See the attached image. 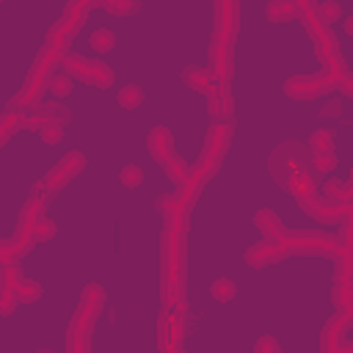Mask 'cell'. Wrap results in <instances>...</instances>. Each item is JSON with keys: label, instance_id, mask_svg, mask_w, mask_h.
<instances>
[{"label": "cell", "instance_id": "1", "mask_svg": "<svg viewBox=\"0 0 353 353\" xmlns=\"http://www.w3.org/2000/svg\"><path fill=\"white\" fill-rule=\"evenodd\" d=\"M185 218L188 212H165L163 232V295L165 303H182V254H185Z\"/></svg>", "mask_w": 353, "mask_h": 353}, {"label": "cell", "instance_id": "2", "mask_svg": "<svg viewBox=\"0 0 353 353\" xmlns=\"http://www.w3.org/2000/svg\"><path fill=\"white\" fill-rule=\"evenodd\" d=\"M61 55H63V52H61V50H55V47H50V44H44V47H41L39 58L33 61V66H30V72H28V77H25L22 91L8 102V113L22 116L25 110H33V108L44 99V91L50 88L52 69L61 63Z\"/></svg>", "mask_w": 353, "mask_h": 353}, {"label": "cell", "instance_id": "3", "mask_svg": "<svg viewBox=\"0 0 353 353\" xmlns=\"http://www.w3.org/2000/svg\"><path fill=\"white\" fill-rule=\"evenodd\" d=\"M149 152H152V157H154V163L179 185L185 176H188V168H185V163L174 154V138H171V132L165 130V127H154L152 132H149Z\"/></svg>", "mask_w": 353, "mask_h": 353}, {"label": "cell", "instance_id": "4", "mask_svg": "<svg viewBox=\"0 0 353 353\" xmlns=\"http://www.w3.org/2000/svg\"><path fill=\"white\" fill-rule=\"evenodd\" d=\"M61 66H63L72 77H77V80H83V83H91V85H97V88H110L113 80H116V74H113V69H110L108 63H102V61H88V58L74 55V52H63V55H61Z\"/></svg>", "mask_w": 353, "mask_h": 353}, {"label": "cell", "instance_id": "5", "mask_svg": "<svg viewBox=\"0 0 353 353\" xmlns=\"http://www.w3.org/2000/svg\"><path fill=\"white\" fill-rule=\"evenodd\" d=\"M336 85H347V80H339L336 74H331L328 69L320 72V74H295L284 83V91L298 99V102H306V99H314L320 94H328L334 91Z\"/></svg>", "mask_w": 353, "mask_h": 353}, {"label": "cell", "instance_id": "6", "mask_svg": "<svg viewBox=\"0 0 353 353\" xmlns=\"http://www.w3.org/2000/svg\"><path fill=\"white\" fill-rule=\"evenodd\" d=\"M91 6H94V3H72V6H66L63 17L50 28V33H47V44L63 52V47L72 41V36L77 33V28H80V22H83V14H85Z\"/></svg>", "mask_w": 353, "mask_h": 353}, {"label": "cell", "instance_id": "7", "mask_svg": "<svg viewBox=\"0 0 353 353\" xmlns=\"http://www.w3.org/2000/svg\"><path fill=\"white\" fill-rule=\"evenodd\" d=\"M85 168V157L80 154V152H69L66 157H61L52 168H50V174L36 185V190H44V193H55V190H61L66 182H72L80 171Z\"/></svg>", "mask_w": 353, "mask_h": 353}, {"label": "cell", "instance_id": "8", "mask_svg": "<svg viewBox=\"0 0 353 353\" xmlns=\"http://www.w3.org/2000/svg\"><path fill=\"white\" fill-rule=\"evenodd\" d=\"M281 254L295 251V254H334V240L325 234H309V232H287L279 240Z\"/></svg>", "mask_w": 353, "mask_h": 353}, {"label": "cell", "instance_id": "9", "mask_svg": "<svg viewBox=\"0 0 353 353\" xmlns=\"http://www.w3.org/2000/svg\"><path fill=\"white\" fill-rule=\"evenodd\" d=\"M229 138H232V124L229 121H215L207 132V141H204V152L199 157V165L207 168V171H215L218 160L223 157L226 146H229Z\"/></svg>", "mask_w": 353, "mask_h": 353}, {"label": "cell", "instance_id": "10", "mask_svg": "<svg viewBox=\"0 0 353 353\" xmlns=\"http://www.w3.org/2000/svg\"><path fill=\"white\" fill-rule=\"evenodd\" d=\"M182 336H185L182 303H165L160 314V347H179Z\"/></svg>", "mask_w": 353, "mask_h": 353}, {"label": "cell", "instance_id": "11", "mask_svg": "<svg viewBox=\"0 0 353 353\" xmlns=\"http://www.w3.org/2000/svg\"><path fill=\"white\" fill-rule=\"evenodd\" d=\"M207 74L215 85H229L232 77V44L212 41L210 44V61H207Z\"/></svg>", "mask_w": 353, "mask_h": 353}, {"label": "cell", "instance_id": "12", "mask_svg": "<svg viewBox=\"0 0 353 353\" xmlns=\"http://www.w3.org/2000/svg\"><path fill=\"white\" fill-rule=\"evenodd\" d=\"M237 33V6L234 3H215V36L212 41L232 44Z\"/></svg>", "mask_w": 353, "mask_h": 353}, {"label": "cell", "instance_id": "13", "mask_svg": "<svg viewBox=\"0 0 353 353\" xmlns=\"http://www.w3.org/2000/svg\"><path fill=\"white\" fill-rule=\"evenodd\" d=\"M0 281H8V284L14 287V292H17L19 303H33V301H39V298H41V287H39L36 281L25 279V276L17 270V265L3 268V270H0Z\"/></svg>", "mask_w": 353, "mask_h": 353}, {"label": "cell", "instance_id": "14", "mask_svg": "<svg viewBox=\"0 0 353 353\" xmlns=\"http://www.w3.org/2000/svg\"><path fill=\"white\" fill-rule=\"evenodd\" d=\"M44 215V199L39 193H30V199L22 204L19 215H17V234L19 237H33L36 221Z\"/></svg>", "mask_w": 353, "mask_h": 353}, {"label": "cell", "instance_id": "15", "mask_svg": "<svg viewBox=\"0 0 353 353\" xmlns=\"http://www.w3.org/2000/svg\"><path fill=\"white\" fill-rule=\"evenodd\" d=\"M279 256H281V248H279L276 243H268V240H259V243H254V245L245 251V262H248L251 268L273 265Z\"/></svg>", "mask_w": 353, "mask_h": 353}, {"label": "cell", "instance_id": "16", "mask_svg": "<svg viewBox=\"0 0 353 353\" xmlns=\"http://www.w3.org/2000/svg\"><path fill=\"white\" fill-rule=\"evenodd\" d=\"M207 105L212 110V116H226L232 110V97H229V85H210L207 88Z\"/></svg>", "mask_w": 353, "mask_h": 353}, {"label": "cell", "instance_id": "17", "mask_svg": "<svg viewBox=\"0 0 353 353\" xmlns=\"http://www.w3.org/2000/svg\"><path fill=\"white\" fill-rule=\"evenodd\" d=\"M256 226H259V232H262V237H265L268 243H276V245H279V240H281V234H284V226H281V221H279L270 210L256 212Z\"/></svg>", "mask_w": 353, "mask_h": 353}, {"label": "cell", "instance_id": "18", "mask_svg": "<svg viewBox=\"0 0 353 353\" xmlns=\"http://www.w3.org/2000/svg\"><path fill=\"white\" fill-rule=\"evenodd\" d=\"M265 14H268L270 22H287V19L301 17V6L298 3H290V0H273V3H268Z\"/></svg>", "mask_w": 353, "mask_h": 353}, {"label": "cell", "instance_id": "19", "mask_svg": "<svg viewBox=\"0 0 353 353\" xmlns=\"http://www.w3.org/2000/svg\"><path fill=\"white\" fill-rule=\"evenodd\" d=\"M182 83H185L188 88H193V91H201V94H207V88L212 85V80H210V74H207L204 66H185Z\"/></svg>", "mask_w": 353, "mask_h": 353}, {"label": "cell", "instance_id": "20", "mask_svg": "<svg viewBox=\"0 0 353 353\" xmlns=\"http://www.w3.org/2000/svg\"><path fill=\"white\" fill-rule=\"evenodd\" d=\"M210 295H212L215 301H221V303H229V301L237 295V284H234L232 279L221 276V279H215V281H212V287H210Z\"/></svg>", "mask_w": 353, "mask_h": 353}, {"label": "cell", "instance_id": "21", "mask_svg": "<svg viewBox=\"0 0 353 353\" xmlns=\"http://www.w3.org/2000/svg\"><path fill=\"white\" fill-rule=\"evenodd\" d=\"M116 99H119V105H121V108L135 110V108H141V105H143V88L130 83V85H124V88L119 91V97H116Z\"/></svg>", "mask_w": 353, "mask_h": 353}, {"label": "cell", "instance_id": "22", "mask_svg": "<svg viewBox=\"0 0 353 353\" xmlns=\"http://www.w3.org/2000/svg\"><path fill=\"white\" fill-rule=\"evenodd\" d=\"M309 149H312V154H331L334 152L331 132L328 130H314L312 138H309Z\"/></svg>", "mask_w": 353, "mask_h": 353}, {"label": "cell", "instance_id": "23", "mask_svg": "<svg viewBox=\"0 0 353 353\" xmlns=\"http://www.w3.org/2000/svg\"><path fill=\"white\" fill-rule=\"evenodd\" d=\"M91 47H94L97 52H110V50L116 47V36H113V30H108V28H97V30L91 33Z\"/></svg>", "mask_w": 353, "mask_h": 353}, {"label": "cell", "instance_id": "24", "mask_svg": "<svg viewBox=\"0 0 353 353\" xmlns=\"http://www.w3.org/2000/svg\"><path fill=\"white\" fill-rule=\"evenodd\" d=\"M19 306V298L8 281H0V314H11Z\"/></svg>", "mask_w": 353, "mask_h": 353}, {"label": "cell", "instance_id": "25", "mask_svg": "<svg viewBox=\"0 0 353 353\" xmlns=\"http://www.w3.org/2000/svg\"><path fill=\"white\" fill-rule=\"evenodd\" d=\"M19 127H22V119H19L17 113H3V116H0V146H3Z\"/></svg>", "mask_w": 353, "mask_h": 353}, {"label": "cell", "instance_id": "26", "mask_svg": "<svg viewBox=\"0 0 353 353\" xmlns=\"http://www.w3.org/2000/svg\"><path fill=\"white\" fill-rule=\"evenodd\" d=\"M119 182H121L124 188H138V185L143 182V171H141L138 165H124V168L119 171Z\"/></svg>", "mask_w": 353, "mask_h": 353}, {"label": "cell", "instance_id": "27", "mask_svg": "<svg viewBox=\"0 0 353 353\" xmlns=\"http://www.w3.org/2000/svg\"><path fill=\"white\" fill-rule=\"evenodd\" d=\"M325 193H328V201L334 199V201H347L350 199V182H336V179H331L328 185H325Z\"/></svg>", "mask_w": 353, "mask_h": 353}, {"label": "cell", "instance_id": "28", "mask_svg": "<svg viewBox=\"0 0 353 353\" xmlns=\"http://www.w3.org/2000/svg\"><path fill=\"white\" fill-rule=\"evenodd\" d=\"M55 237V223L47 218V215H41L39 221H36V229H33V240L39 243V240H52Z\"/></svg>", "mask_w": 353, "mask_h": 353}, {"label": "cell", "instance_id": "29", "mask_svg": "<svg viewBox=\"0 0 353 353\" xmlns=\"http://www.w3.org/2000/svg\"><path fill=\"white\" fill-rule=\"evenodd\" d=\"M99 6L110 14H116V17H127V14L141 11V3H132V0H127V3H99Z\"/></svg>", "mask_w": 353, "mask_h": 353}, {"label": "cell", "instance_id": "30", "mask_svg": "<svg viewBox=\"0 0 353 353\" xmlns=\"http://www.w3.org/2000/svg\"><path fill=\"white\" fill-rule=\"evenodd\" d=\"M50 91H52L55 97H66V94L72 91V77H66V74L52 77V80H50Z\"/></svg>", "mask_w": 353, "mask_h": 353}, {"label": "cell", "instance_id": "31", "mask_svg": "<svg viewBox=\"0 0 353 353\" xmlns=\"http://www.w3.org/2000/svg\"><path fill=\"white\" fill-rule=\"evenodd\" d=\"M312 165L317 174H325L334 165V154H312Z\"/></svg>", "mask_w": 353, "mask_h": 353}, {"label": "cell", "instance_id": "32", "mask_svg": "<svg viewBox=\"0 0 353 353\" xmlns=\"http://www.w3.org/2000/svg\"><path fill=\"white\" fill-rule=\"evenodd\" d=\"M256 353H279V345L270 336H265V339L256 342Z\"/></svg>", "mask_w": 353, "mask_h": 353}, {"label": "cell", "instance_id": "33", "mask_svg": "<svg viewBox=\"0 0 353 353\" xmlns=\"http://www.w3.org/2000/svg\"><path fill=\"white\" fill-rule=\"evenodd\" d=\"M8 265H14V262L8 259V254H6V248L0 245V270H3V268H8Z\"/></svg>", "mask_w": 353, "mask_h": 353}]
</instances>
